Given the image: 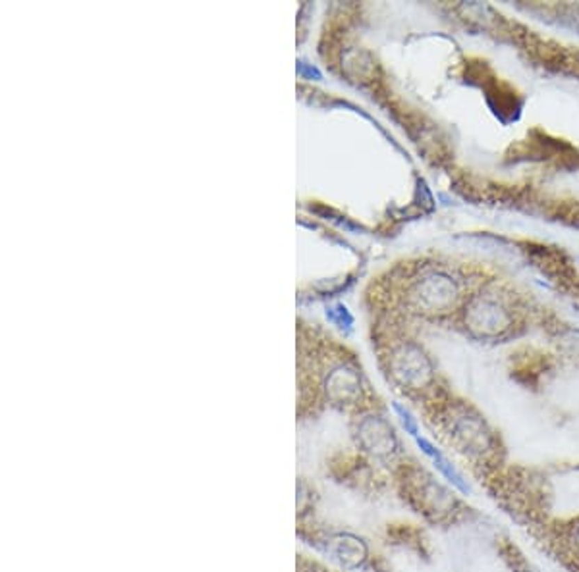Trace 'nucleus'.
I'll use <instances>...</instances> for the list:
<instances>
[{"label": "nucleus", "mask_w": 579, "mask_h": 572, "mask_svg": "<svg viewBox=\"0 0 579 572\" xmlns=\"http://www.w3.org/2000/svg\"><path fill=\"white\" fill-rule=\"evenodd\" d=\"M415 446L419 447V451L425 455L427 459L433 461L434 468H436L438 474L450 484L452 488L456 489V491H460L461 496H469V493H471V486H469L466 476L461 474L460 468H458L456 464L450 463V459H448L438 447L434 446V443H431V441L427 438H423V436H418V438H415Z\"/></svg>", "instance_id": "nucleus-6"}, {"label": "nucleus", "mask_w": 579, "mask_h": 572, "mask_svg": "<svg viewBox=\"0 0 579 572\" xmlns=\"http://www.w3.org/2000/svg\"><path fill=\"white\" fill-rule=\"evenodd\" d=\"M323 551L326 559H331L346 571H358L369 563V547L365 539L349 532H328L315 536L313 541H307Z\"/></svg>", "instance_id": "nucleus-2"}, {"label": "nucleus", "mask_w": 579, "mask_h": 572, "mask_svg": "<svg viewBox=\"0 0 579 572\" xmlns=\"http://www.w3.org/2000/svg\"><path fill=\"white\" fill-rule=\"evenodd\" d=\"M358 446L375 459H392L398 453V439L388 422L381 416H367L356 430Z\"/></svg>", "instance_id": "nucleus-5"}, {"label": "nucleus", "mask_w": 579, "mask_h": 572, "mask_svg": "<svg viewBox=\"0 0 579 572\" xmlns=\"http://www.w3.org/2000/svg\"><path fill=\"white\" fill-rule=\"evenodd\" d=\"M448 432L452 443L469 459H489L494 453L493 432L479 414L461 411L450 422Z\"/></svg>", "instance_id": "nucleus-1"}, {"label": "nucleus", "mask_w": 579, "mask_h": 572, "mask_svg": "<svg viewBox=\"0 0 579 572\" xmlns=\"http://www.w3.org/2000/svg\"><path fill=\"white\" fill-rule=\"evenodd\" d=\"M392 411L396 413V416L400 418L402 426L406 430V434H409L411 438L415 439L419 436V424L418 420L413 418V414L409 413L406 407H402L400 403H392Z\"/></svg>", "instance_id": "nucleus-8"}, {"label": "nucleus", "mask_w": 579, "mask_h": 572, "mask_svg": "<svg viewBox=\"0 0 579 572\" xmlns=\"http://www.w3.org/2000/svg\"><path fill=\"white\" fill-rule=\"evenodd\" d=\"M570 541H571V546H573V551H576V555L579 557V524H578V526H573V528H571Z\"/></svg>", "instance_id": "nucleus-10"}, {"label": "nucleus", "mask_w": 579, "mask_h": 572, "mask_svg": "<svg viewBox=\"0 0 579 572\" xmlns=\"http://www.w3.org/2000/svg\"><path fill=\"white\" fill-rule=\"evenodd\" d=\"M298 72L303 77H309V79H313V77H315V79H321V72H319L317 67L307 66L306 62H299V64H298Z\"/></svg>", "instance_id": "nucleus-9"}, {"label": "nucleus", "mask_w": 579, "mask_h": 572, "mask_svg": "<svg viewBox=\"0 0 579 572\" xmlns=\"http://www.w3.org/2000/svg\"><path fill=\"white\" fill-rule=\"evenodd\" d=\"M409 482L408 493L411 503H415L419 513L431 516L434 521H443L458 509V497L452 489L444 488L431 476H421V478H411Z\"/></svg>", "instance_id": "nucleus-3"}, {"label": "nucleus", "mask_w": 579, "mask_h": 572, "mask_svg": "<svg viewBox=\"0 0 579 572\" xmlns=\"http://www.w3.org/2000/svg\"><path fill=\"white\" fill-rule=\"evenodd\" d=\"M406 359L396 364V376L404 386H423L431 378V364L419 351H406Z\"/></svg>", "instance_id": "nucleus-7"}, {"label": "nucleus", "mask_w": 579, "mask_h": 572, "mask_svg": "<svg viewBox=\"0 0 579 572\" xmlns=\"http://www.w3.org/2000/svg\"><path fill=\"white\" fill-rule=\"evenodd\" d=\"M469 329L479 337H496L510 328V314L489 297L473 299L466 312Z\"/></svg>", "instance_id": "nucleus-4"}]
</instances>
